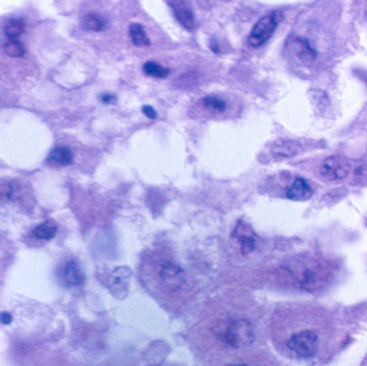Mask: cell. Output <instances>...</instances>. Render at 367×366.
<instances>
[{
    "label": "cell",
    "mask_w": 367,
    "mask_h": 366,
    "mask_svg": "<svg viewBox=\"0 0 367 366\" xmlns=\"http://www.w3.org/2000/svg\"><path fill=\"white\" fill-rule=\"evenodd\" d=\"M334 277L332 263L326 260H296L280 268V278L296 289L317 292L330 285Z\"/></svg>",
    "instance_id": "cell-1"
},
{
    "label": "cell",
    "mask_w": 367,
    "mask_h": 366,
    "mask_svg": "<svg viewBox=\"0 0 367 366\" xmlns=\"http://www.w3.org/2000/svg\"><path fill=\"white\" fill-rule=\"evenodd\" d=\"M274 153L281 158H291L296 156L301 151V147L294 141H284V143H277L273 149Z\"/></svg>",
    "instance_id": "cell-17"
},
{
    "label": "cell",
    "mask_w": 367,
    "mask_h": 366,
    "mask_svg": "<svg viewBox=\"0 0 367 366\" xmlns=\"http://www.w3.org/2000/svg\"><path fill=\"white\" fill-rule=\"evenodd\" d=\"M202 105L214 112H223L227 110V103L219 97L207 96L202 99Z\"/></svg>",
    "instance_id": "cell-20"
},
{
    "label": "cell",
    "mask_w": 367,
    "mask_h": 366,
    "mask_svg": "<svg viewBox=\"0 0 367 366\" xmlns=\"http://www.w3.org/2000/svg\"><path fill=\"white\" fill-rule=\"evenodd\" d=\"M143 112L150 118H157V112L153 109V107L151 106L145 105L143 107Z\"/></svg>",
    "instance_id": "cell-21"
},
{
    "label": "cell",
    "mask_w": 367,
    "mask_h": 366,
    "mask_svg": "<svg viewBox=\"0 0 367 366\" xmlns=\"http://www.w3.org/2000/svg\"><path fill=\"white\" fill-rule=\"evenodd\" d=\"M143 69L145 75L151 76V77L154 78H160V79L167 77L170 73V69L165 68V67L161 66L159 63L155 62L145 63L143 65Z\"/></svg>",
    "instance_id": "cell-18"
},
{
    "label": "cell",
    "mask_w": 367,
    "mask_h": 366,
    "mask_svg": "<svg viewBox=\"0 0 367 366\" xmlns=\"http://www.w3.org/2000/svg\"><path fill=\"white\" fill-rule=\"evenodd\" d=\"M101 103H107V105H111V103H117V97L115 95L111 94H103L100 96Z\"/></svg>",
    "instance_id": "cell-23"
},
{
    "label": "cell",
    "mask_w": 367,
    "mask_h": 366,
    "mask_svg": "<svg viewBox=\"0 0 367 366\" xmlns=\"http://www.w3.org/2000/svg\"><path fill=\"white\" fill-rule=\"evenodd\" d=\"M231 366H255L252 365V364H248V363H238V364H233V365Z\"/></svg>",
    "instance_id": "cell-26"
},
{
    "label": "cell",
    "mask_w": 367,
    "mask_h": 366,
    "mask_svg": "<svg viewBox=\"0 0 367 366\" xmlns=\"http://www.w3.org/2000/svg\"><path fill=\"white\" fill-rule=\"evenodd\" d=\"M56 233H58V226L53 221L48 220L35 228L33 230V236L41 240H50L56 236Z\"/></svg>",
    "instance_id": "cell-13"
},
{
    "label": "cell",
    "mask_w": 367,
    "mask_h": 366,
    "mask_svg": "<svg viewBox=\"0 0 367 366\" xmlns=\"http://www.w3.org/2000/svg\"><path fill=\"white\" fill-rule=\"evenodd\" d=\"M214 331L217 340L229 348H246L254 340V327L246 318L225 317L219 319Z\"/></svg>",
    "instance_id": "cell-3"
},
{
    "label": "cell",
    "mask_w": 367,
    "mask_h": 366,
    "mask_svg": "<svg viewBox=\"0 0 367 366\" xmlns=\"http://www.w3.org/2000/svg\"><path fill=\"white\" fill-rule=\"evenodd\" d=\"M319 335L311 329H303L291 334L286 340V347L291 352L301 359H309L317 353L319 348Z\"/></svg>",
    "instance_id": "cell-4"
},
{
    "label": "cell",
    "mask_w": 367,
    "mask_h": 366,
    "mask_svg": "<svg viewBox=\"0 0 367 366\" xmlns=\"http://www.w3.org/2000/svg\"><path fill=\"white\" fill-rule=\"evenodd\" d=\"M284 16L282 12L272 11L259 19L249 35L248 42L253 48H259L273 37L277 27L279 26Z\"/></svg>",
    "instance_id": "cell-5"
},
{
    "label": "cell",
    "mask_w": 367,
    "mask_h": 366,
    "mask_svg": "<svg viewBox=\"0 0 367 366\" xmlns=\"http://www.w3.org/2000/svg\"><path fill=\"white\" fill-rule=\"evenodd\" d=\"M61 283L68 288L79 287L84 283V276L77 262H65L60 268Z\"/></svg>",
    "instance_id": "cell-7"
},
{
    "label": "cell",
    "mask_w": 367,
    "mask_h": 366,
    "mask_svg": "<svg viewBox=\"0 0 367 366\" xmlns=\"http://www.w3.org/2000/svg\"><path fill=\"white\" fill-rule=\"evenodd\" d=\"M25 31V22L21 19H10L5 24V34L10 40H18Z\"/></svg>",
    "instance_id": "cell-14"
},
{
    "label": "cell",
    "mask_w": 367,
    "mask_h": 366,
    "mask_svg": "<svg viewBox=\"0 0 367 366\" xmlns=\"http://www.w3.org/2000/svg\"><path fill=\"white\" fill-rule=\"evenodd\" d=\"M210 46H212V50L214 51V52H220V49H219V44H217L216 40H212V44H210Z\"/></svg>",
    "instance_id": "cell-25"
},
{
    "label": "cell",
    "mask_w": 367,
    "mask_h": 366,
    "mask_svg": "<svg viewBox=\"0 0 367 366\" xmlns=\"http://www.w3.org/2000/svg\"><path fill=\"white\" fill-rule=\"evenodd\" d=\"M160 366H168V365H160Z\"/></svg>",
    "instance_id": "cell-27"
},
{
    "label": "cell",
    "mask_w": 367,
    "mask_h": 366,
    "mask_svg": "<svg viewBox=\"0 0 367 366\" xmlns=\"http://www.w3.org/2000/svg\"><path fill=\"white\" fill-rule=\"evenodd\" d=\"M12 193H14V189H12L11 185H3L1 187V195H3L4 198H12Z\"/></svg>",
    "instance_id": "cell-22"
},
{
    "label": "cell",
    "mask_w": 367,
    "mask_h": 366,
    "mask_svg": "<svg viewBox=\"0 0 367 366\" xmlns=\"http://www.w3.org/2000/svg\"><path fill=\"white\" fill-rule=\"evenodd\" d=\"M105 25H106L105 19L96 14H86L82 20V26L86 31H101Z\"/></svg>",
    "instance_id": "cell-16"
},
{
    "label": "cell",
    "mask_w": 367,
    "mask_h": 366,
    "mask_svg": "<svg viewBox=\"0 0 367 366\" xmlns=\"http://www.w3.org/2000/svg\"><path fill=\"white\" fill-rule=\"evenodd\" d=\"M233 237L237 239L240 245V250L244 255H248L254 250L257 240H255L254 233L248 224L244 223L242 221L238 222L234 230Z\"/></svg>",
    "instance_id": "cell-8"
},
{
    "label": "cell",
    "mask_w": 367,
    "mask_h": 366,
    "mask_svg": "<svg viewBox=\"0 0 367 366\" xmlns=\"http://www.w3.org/2000/svg\"><path fill=\"white\" fill-rule=\"evenodd\" d=\"M349 160L345 156H333L326 158L320 167V175L328 181H339L348 177L350 173Z\"/></svg>",
    "instance_id": "cell-6"
},
{
    "label": "cell",
    "mask_w": 367,
    "mask_h": 366,
    "mask_svg": "<svg viewBox=\"0 0 367 366\" xmlns=\"http://www.w3.org/2000/svg\"><path fill=\"white\" fill-rule=\"evenodd\" d=\"M6 54L11 57H22L25 54V46L20 40H9L4 46Z\"/></svg>",
    "instance_id": "cell-19"
},
{
    "label": "cell",
    "mask_w": 367,
    "mask_h": 366,
    "mask_svg": "<svg viewBox=\"0 0 367 366\" xmlns=\"http://www.w3.org/2000/svg\"><path fill=\"white\" fill-rule=\"evenodd\" d=\"M130 35L133 44L136 46H148L151 44L143 25L138 24V23L130 25Z\"/></svg>",
    "instance_id": "cell-15"
},
{
    "label": "cell",
    "mask_w": 367,
    "mask_h": 366,
    "mask_svg": "<svg viewBox=\"0 0 367 366\" xmlns=\"http://www.w3.org/2000/svg\"><path fill=\"white\" fill-rule=\"evenodd\" d=\"M147 276L156 291L168 298L185 294L190 287L187 272L170 258L156 257L147 266Z\"/></svg>",
    "instance_id": "cell-2"
},
{
    "label": "cell",
    "mask_w": 367,
    "mask_h": 366,
    "mask_svg": "<svg viewBox=\"0 0 367 366\" xmlns=\"http://www.w3.org/2000/svg\"><path fill=\"white\" fill-rule=\"evenodd\" d=\"M294 42L297 56H299L304 63H311L312 61L316 59L317 52L312 48L311 44H309L308 40L304 39V38H296Z\"/></svg>",
    "instance_id": "cell-11"
},
{
    "label": "cell",
    "mask_w": 367,
    "mask_h": 366,
    "mask_svg": "<svg viewBox=\"0 0 367 366\" xmlns=\"http://www.w3.org/2000/svg\"><path fill=\"white\" fill-rule=\"evenodd\" d=\"M168 5L174 10L175 16L178 22L187 31H192L195 27V19H194L193 11L191 6L187 1L182 0H174L167 1Z\"/></svg>",
    "instance_id": "cell-9"
},
{
    "label": "cell",
    "mask_w": 367,
    "mask_h": 366,
    "mask_svg": "<svg viewBox=\"0 0 367 366\" xmlns=\"http://www.w3.org/2000/svg\"><path fill=\"white\" fill-rule=\"evenodd\" d=\"M312 193H314V191H312L307 180L303 179V178H297L286 191V198L291 200L301 202V200H309Z\"/></svg>",
    "instance_id": "cell-10"
},
{
    "label": "cell",
    "mask_w": 367,
    "mask_h": 366,
    "mask_svg": "<svg viewBox=\"0 0 367 366\" xmlns=\"http://www.w3.org/2000/svg\"><path fill=\"white\" fill-rule=\"evenodd\" d=\"M48 160L56 163V164L67 166L71 165L73 161V154L71 149L67 147H56L51 151Z\"/></svg>",
    "instance_id": "cell-12"
},
{
    "label": "cell",
    "mask_w": 367,
    "mask_h": 366,
    "mask_svg": "<svg viewBox=\"0 0 367 366\" xmlns=\"http://www.w3.org/2000/svg\"><path fill=\"white\" fill-rule=\"evenodd\" d=\"M1 320H3L4 325H9L12 320L11 315L8 314V312H4L3 316H1Z\"/></svg>",
    "instance_id": "cell-24"
}]
</instances>
